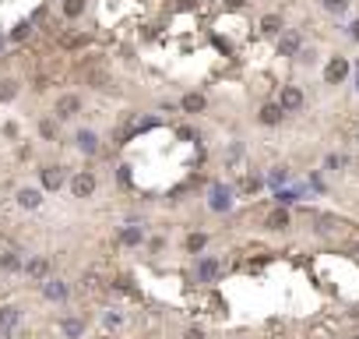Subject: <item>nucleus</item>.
I'll list each match as a JSON object with an SVG mask.
<instances>
[{
	"label": "nucleus",
	"mask_w": 359,
	"mask_h": 339,
	"mask_svg": "<svg viewBox=\"0 0 359 339\" xmlns=\"http://www.w3.org/2000/svg\"><path fill=\"white\" fill-rule=\"evenodd\" d=\"M99 187V180H95V173H77L74 180H71V191L77 195V198H88L92 191Z\"/></svg>",
	"instance_id": "obj_1"
},
{
	"label": "nucleus",
	"mask_w": 359,
	"mask_h": 339,
	"mask_svg": "<svg viewBox=\"0 0 359 339\" xmlns=\"http://www.w3.org/2000/svg\"><path fill=\"white\" fill-rule=\"evenodd\" d=\"M345 74H349V64H345L342 57H335V60H331V67H328V82H342Z\"/></svg>",
	"instance_id": "obj_2"
},
{
	"label": "nucleus",
	"mask_w": 359,
	"mask_h": 339,
	"mask_svg": "<svg viewBox=\"0 0 359 339\" xmlns=\"http://www.w3.org/2000/svg\"><path fill=\"white\" fill-rule=\"evenodd\" d=\"M299 106H303L299 89H286V92H282V110H299Z\"/></svg>",
	"instance_id": "obj_3"
},
{
	"label": "nucleus",
	"mask_w": 359,
	"mask_h": 339,
	"mask_svg": "<svg viewBox=\"0 0 359 339\" xmlns=\"http://www.w3.org/2000/svg\"><path fill=\"white\" fill-rule=\"evenodd\" d=\"M74 110H77V99H74V96H64V99L57 103V117H71Z\"/></svg>",
	"instance_id": "obj_4"
},
{
	"label": "nucleus",
	"mask_w": 359,
	"mask_h": 339,
	"mask_svg": "<svg viewBox=\"0 0 359 339\" xmlns=\"http://www.w3.org/2000/svg\"><path fill=\"white\" fill-rule=\"evenodd\" d=\"M18 322V311L14 308H0V329L4 332H11V325Z\"/></svg>",
	"instance_id": "obj_5"
},
{
	"label": "nucleus",
	"mask_w": 359,
	"mask_h": 339,
	"mask_svg": "<svg viewBox=\"0 0 359 339\" xmlns=\"http://www.w3.org/2000/svg\"><path fill=\"white\" fill-rule=\"evenodd\" d=\"M268 226H271V230H286V226H289V212H282V209H278V212H271Z\"/></svg>",
	"instance_id": "obj_6"
},
{
	"label": "nucleus",
	"mask_w": 359,
	"mask_h": 339,
	"mask_svg": "<svg viewBox=\"0 0 359 339\" xmlns=\"http://www.w3.org/2000/svg\"><path fill=\"white\" fill-rule=\"evenodd\" d=\"M261 120L264 124H278V120H282V110H278V106H264L261 110Z\"/></svg>",
	"instance_id": "obj_7"
},
{
	"label": "nucleus",
	"mask_w": 359,
	"mask_h": 339,
	"mask_svg": "<svg viewBox=\"0 0 359 339\" xmlns=\"http://www.w3.org/2000/svg\"><path fill=\"white\" fill-rule=\"evenodd\" d=\"M43 180H46V187H60V180H64V173H60V166H50V170L43 173Z\"/></svg>",
	"instance_id": "obj_8"
},
{
	"label": "nucleus",
	"mask_w": 359,
	"mask_h": 339,
	"mask_svg": "<svg viewBox=\"0 0 359 339\" xmlns=\"http://www.w3.org/2000/svg\"><path fill=\"white\" fill-rule=\"evenodd\" d=\"M46 297H50V300H64V297H67V286H64V283H57V279H53V283H50V286H46Z\"/></svg>",
	"instance_id": "obj_9"
},
{
	"label": "nucleus",
	"mask_w": 359,
	"mask_h": 339,
	"mask_svg": "<svg viewBox=\"0 0 359 339\" xmlns=\"http://www.w3.org/2000/svg\"><path fill=\"white\" fill-rule=\"evenodd\" d=\"M215 272H218V261H215V258H205V261H201V279H215Z\"/></svg>",
	"instance_id": "obj_10"
},
{
	"label": "nucleus",
	"mask_w": 359,
	"mask_h": 339,
	"mask_svg": "<svg viewBox=\"0 0 359 339\" xmlns=\"http://www.w3.org/2000/svg\"><path fill=\"white\" fill-rule=\"evenodd\" d=\"M18 202H21L25 209H35V205L43 202V198H39V191H21V195H18Z\"/></svg>",
	"instance_id": "obj_11"
},
{
	"label": "nucleus",
	"mask_w": 359,
	"mask_h": 339,
	"mask_svg": "<svg viewBox=\"0 0 359 339\" xmlns=\"http://www.w3.org/2000/svg\"><path fill=\"white\" fill-rule=\"evenodd\" d=\"M28 272H32V279H43V276H46V258H35L32 265H28Z\"/></svg>",
	"instance_id": "obj_12"
},
{
	"label": "nucleus",
	"mask_w": 359,
	"mask_h": 339,
	"mask_svg": "<svg viewBox=\"0 0 359 339\" xmlns=\"http://www.w3.org/2000/svg\"><path fill=\"white\" fill-rule=\"evenodd\" d=\"M77 141H81V148H85V152H95V134H88V131H81V134H77Z\"/></svg>",
	"instance_id": "obj_13"
},
{
	"label": "nucleus",
	"mask_w": 359,
	"mask_h": 339,
	"mask_svg": "<svg viewBox=\"0 0 359 339\" xmlns=\"http://www.w3.org/2000/svg\"><path fill=\"white\" fill-rule=\"evenodd\" d=\"M81 329H85V322H81V318H74V322H67V325H64V332H67V336H81Z\"/></svg>",
	"instance_id": "obj_14"
},
{
	"label": "nucleus",
	"mask_w": 359,
	"mask_h": 339,
	"mask_svg": "<svg viewBox=\"0 0 359 339\" xmlns=\"http://www.w3.org/2000/svg\"><path fill=\"white\" fill-rule=\"evenodd\" d=\"M81 7H85L81 0H67V4H64V11H67V14H81Z\"/></svg>",
	"instance_id": "obj_15"
},
{
	"label": "nucleus",
	"mask_w": 359,
	"mask_h": 339,
	"mask_svg": "<svg viewBox=\"0 0 359 339\" xmlns=\"http://www.w3.org/2000/svg\"><path fill=\"white\" fill-rule=\"evenodd\" d=\"M183 106H187V110H201L205 99H201V96H190V99H183Z\"/></svg>",
	"instance_id": "obj_16"
},
{
	"label": "nucleus",
	"mask_w": 359,
	"mask_h": 339,
	"mask_svg": "<svg viewBox=\"0 0 359 339\" xmlns=\"http://www.w3.org/2000/svg\"><path fill=\"white\" fill-rule=\"evenodd\" d=\"M14 96V89H11V82H0V99H11Z\"/></svg>",
	"instance_id": "obj_17"
},
{
	"label": "nucleus",
	"mask_w": 359,
	"mask_h": 339,
	"mask_svg": "<svg viewBox=\"0 0 359 339\" xmlns=\"http://www.w3.org/2000/svg\"><path fill=\"white\" fill-rule=\"evenodd\" d=\"M4 269H7V272L18 269V254H4Z\"/></svg>",
	"instance_id": "obj_18"
},
{
	"label": "nucleus",
	"mask_w": 359,
	"mask_h": 339,
	"mask_svg": "<svg viewBox=\"0 0 359 339\" xmlns=\"http://www.w3.org/2000/svg\"><path fill=\"white\" fill-rule=\"evenodd\" d=\"M296 43H299V39H296V35H289V39L282 43V53H292V50H296Z\"/></svg>",
	"instance_id": "obj_19"
},
{
	"label": "nucleus",
	"mask_w": 359,
	"mask_h": 339,
	"mask_svg": "<svg viewBox=\"0 0 359 339\" xmlns=\"http://www.w3.org/2000/svg\"><path fill=\"white\" fill-rule=\"evenodd\" d=\"M264 32H278V18H275V14L264 18Z\"/></svg>",
	"instance_id": "obj_20"
},
{
	"label": "nucleus",
	"mask_w": 359,
	"mask_h": 339,
	"mask_svg": "<svg viewBox=\"0 0 359 339\" xmlns=\"http://www.w3.org/2000/svg\"><path fill=\"white\" fill-rule=\"evenodd\" d=\"M124 240H127V244H138L141 233H138V230H124Z\"/></svg>",
	"instance_id": "obj_21"
},
{
	"label": "nucleus",
	"mask_w": 359,
	"mask_h": 339,
	"mask_svg": "<svg viewBox=\"0 0 359 339\" xmlns=\"http://www.w3.org/2000/svg\"><path fill=\"white\" fill-rule=\"evenodd\" d=\"M201 247H205V237H201V233L190 237V251H201Z\"/></svg>",
	"instance_id": "obj_22"
},
{
	"label": "nucleus",
	"mask_w": 359,
	"mask_h": 339,
	"mask_svg": "<svg viewBox=\"0 0 359 339\" xmlns=\"http://www.w3.org/2000/svg\"><path fill=\"white\" fill-rule=\"evenodd\" d=\"M239 4H247V0H229V7H239Z\"/></svg>",
	"instance_id": "obj_23"
}]
</instances>
